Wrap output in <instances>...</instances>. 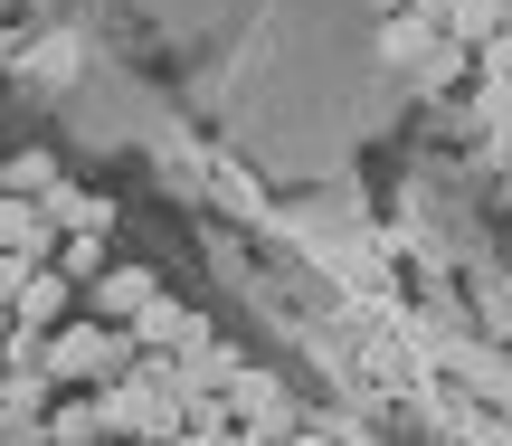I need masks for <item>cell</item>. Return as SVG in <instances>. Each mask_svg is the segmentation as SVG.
<instances>
[{
	"label": "cell",
	"instance_id": "obj_1",
	"mask_svg": "<svg viewBox=\"0 0 512 446\" xmlns=\"http://www.w3.org/2000/svg\"><path fill=\"white\" fill-rule=\"evenodd\" d=\"M133 361H143V352H133V333H124V323L67 314V323L48 333V361H38V371H48L57 390H76V380H86V390H105V380H124Z\"/></svg>",
	"mask_w": 512,
	"mask_h": 446
},
{
	"label": "cell",
	"instance_id": "obj_2",
	"mask_svg": "<svg viewBox=\"0 0 512 446\" xmlns=\"http://www.w3.org/2000/svg\"><path fill=\"white\" fill-rule=\"evenodd\" d=\"M219 399H228L238 428H266V437H294V428H304V399H294L275 371H256V361H238V380H228Z\"/></svg>",
	"mask_w": 512,
	"mask_h": 446
},
{
	"label": "cell",
	"instance_id": "obj_3",
	"mask_svg": "<svg viewBox=\"0 0 512 446\" xmlns=\"http://www.w3.org/2000/svg\"><path fill=\"white\" fill-rule=\"evenodd\" d=\"M228 380H238V342L200 333V342H181V352H171V399H219Z\"/></svg>",
	"mask_w": 512,
	"mask_h": 446
},
{
	"label": "cell",
	"instance_id": "obj_4",
	"mask_svg": "<svg viewBox=\"0 0 512 446\" xmlns=\"http://www.w3.org/2000/svg\"><path fill=\"white\" fill-rule=\"evenodd\" d=\"M152 295H162V285H152V266H105V276L76 295V314H95V323H133Z\"/></svg>",
	"mask_w": 512,
	"mask_h": 446
},
{
	"label": "cell",
	"instance_id": "obj_5",
	"mask_svg": "<svg viewBox=\"0 0 512 446\" xmlns=\"http://www.w3.org/2000/svg\"><path fill=\"white\" fill-rule=\"evenodd\" d=\"M124 333H133V352H181V342H200V333H209V314H190V304H171V295H152L143 314L124 323Z\"/></svg>",
	"mask_w": 512,
	"mask_h": 446
},
{
	"label": "cell",
	"instance_id": "obj_6",
	"mask_svg": "<svg viewBox=\"0 0 512 446\" xmlns=\"http://www.w3.org/2000/svg\"><path fill=\"white\" fill-rule=\"evenodd\" d=\"M67 314H76V285L57 276V266H38V276L10 295V323H19V333H57Z\"/></svg>",
	"mask_w": 512,
	"mask_h": 446
},
{
	"label": "cell",
	"instance_id": "obj_7",
	"mask_svg": "<svg viewBox=\"0 0 512 446\" xmlns=\"http://www.w3.org/2000/svg\"><path fill=\"white\" fill-rule=\"evenodd\" d=\"M0 257H38V266L57 257V228L38 219V200H10L0 190Z\"/></svg>",
	"mask_w": 512,
	"mask_h": 446
},
{
	"label": "cell",
	"instance_id": "obj_8",
	"mask_svg": "<svg viewBox=\"0 0 512 446\" xmlns=\"http://www.w3.org/2000/svg\"><path fill=\"white\" fill-rule=\"evenodd\" d=\"M48 266H57V276H67V285H76V295H86V285L105 276L114 257H105V238H95V228H67V238H57V257H48Z\"/></svg>",
	"mask_w": 512,
	"mask_h": 446
},
{
	"label": "cell",
	"instance_id": "obj_9",
	"mask_svg": "<svg viewBox=\"0 0 512 446\" xmlns=\"http://www.w3.org/2000/svg\"><path fill=\"white\" fill-rule=\"evenodd\" d=\"M57 181H67V171H57L48 143H29V152H10V162H0V190H10V200H38V190H57Z\"/></svg>",
	"mask_w": 512,
	"mask_h": 446
},
{
	"label": "cell",
	"instance_id": "obj_10",
	"mask_svg": "<svg viewBox=\"0 0 512 446\" xmlns=\"http://www.w3.org/2000/svg\"><path fill=\"white\" fill-rule=\"evenodd\" d=\"M38 437H48V446H86V437H105V428H95V390L86 399H48V418H38Z\"/></svg>",
	"mask_w": 512,
	"mask_h": 446
},
{
	"label": "cell",
	"instance_id": "obj_11",
	"mask_svg": "<svg viewBox=\"0 0 512 446\" xmlns=\"http://www.w3.org/2000/svg\"><path fill=\"white\" fill-rule=\"evenodd\" d=\"M494 29H503L494 0H446V10H437V38H456V48H484Z\"/></svg>",
	"mask_w": 512,
	"mask_h": 446
},
{
	"label": "cell",
	"instance_id": "obj_12",
	"mask_svg": "<svg viewBox=\"0 0 512 446\" xmlns=\"http://www.w3.org/2000/svg\"><path fill=\"white\" fill-rule=\"evenodd\" d=\"M408 76H418V95H446V86H465V76H475V48H456V38H437V48H427L418 67H408Z\"/></svg>",
	"mask_w": 512,
	"mask_h": 446
},
{
	"label": "cell",
	"instance_id": "obj_13",
	"mask_svg": "<svg viewBox=\"0 0 512 446\" xmlns=\"http://www.w3.org/2000/svg\"><path fill=\"white\" fill-rule=\"evenodd\" d=\"M427 48H437V29H427L418 10H389V19H380V57H399V67H418Z\"/></svg>",
	"mask_w": 512,
	"mask_h": 446
},
{
	"label": "cell",
	"instance_id": "obj_14",
	"mask_svg": "<svg viewBox=\"0 0 512 446\" xmlns=\"http://www.w3.org/2000/svg\"><path fill=\"white\" fill-rule=\"evenodd\" d=\"M475 76H484V86H512V29H494L475 48Z\"/></svg>",
	"mask_w": 512,
	"mask_h": 446
},
{
	"label": "cell",
	"instance_id": "obj_15",
	"mask_svg": "<svg viewBox=\"0 0 512 446\" xmlns=\"http://www.w3.org/2000/svg\"><path fill=\"white\" fill-rule=\"evenodd\" d=\"M0 446H48V437H38V428H10V437H0Z\"/></svg>",
	"mask_w": 512,
	"mask_h": 446
},
{
	"label": "cell",
	"instance_id": "obj_16",
	"mask_svg": "<svg viewBox=\"0 0 512 446\" xmlns=\"http://www.w3.org/2000/svg\"><path fill=\"white\" fill-rule=\"evenodd\" d=\"M275 446H323V437H313V428H294V437H275Z\"/></svg>",
	"mask_w": 512,
	"mask_h": 446
},
{
	"label": "cell",
	"instance_id": "obj_17",
	"mask_svg": "<svg viewBox=\"0 0 512 446\" xmlns=\"http://www.w3.org/2000/svg\"><path fill=\"white\" fill-rule=\"evenodd\" d=\"M0 342H10V304H0Z\"/></svg>",
	"mask_w": 512,
	"mask_h": 446
},
{
	"label": "cell",
	"instance_id": "obj_18",
	"mask_svg": "<svg viewBox=\"0 0 512 446\" xmlns=\"http://www.w3.org/2000/svg\"><path fill=\"white\" fill-rule=\"evenodd\" d=\"M86 446H114V437H86Z\"/></svg>",
	"mask_w": 512,
	"mask_h": 446
}]
</instances>
